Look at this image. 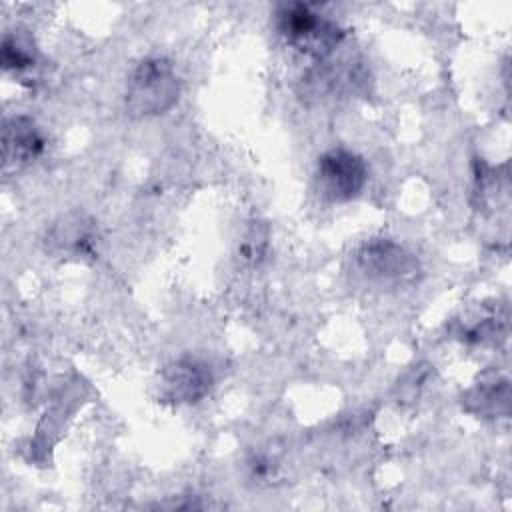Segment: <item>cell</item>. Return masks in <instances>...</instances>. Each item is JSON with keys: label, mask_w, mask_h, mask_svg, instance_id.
Segmentation results:
<instances>
[{"label": "cell", "mask_w": 512, "mask_h": 512, "mask_svg": "<svg viewBox=\"0 0 512 512\" xmlns=\"http://www.w3.org/2000/svg\"><path fill=\"white\" fill-rule=\"evenodd\" d=\"M180 98V78L164 56L142 58L126 80L124 108L132 118H150L168 112Z\"/></svg>", "instance_id": "6da1fadb"}, {"label": "cell", "mask_w": 512, "mask_h": 512, "mask_svg": "<svg viewBox=\"0 0 512 512\" xmlns=\"http://www.w3.org/2000/svg\"><path fill=\"white\" fill-rule=\"evenodd\" d=\"M276 28L292 48L316 60L328 58L344 38V30L314 4L290 2L276 10Z\"/></svg>", "instance_id": "7a4b0ae2"}, {"label": "cell", "mask_w": 512, "mask_h": 512, "mask_svg": "<svg viewBox=\"0 0 512 512\" xmlns=\"http://www.w3.org/2000/svg\"><path fill=\"white\" fill-rule=\"evenodd\" d=\"M368 182L364 158L348 148H330L320 154L314 172V184L322 200L332 204L350 202L360 196Z\"/></svg>", "instance_id": "3957f363"}, {"label": "cell", "mask_w": 512, "mask_h": 512, "mask_svg": "<svg viewBox=\"0 0 512 512\" xmlns=\"http://www.w3.org/2000/svg\"><path fill=\"white\" fill-rule=\"evenodd\" d=\"M354 264L368 282L384 286L408 282L418 272L416 256L386 238L364 242L354 254Z\"/></svg>", "instance_id": "277c9868"}, {"label": "cell", "mask_w": 512, "mask_h": 512, "mask_svg": "<svg viewBox=\"0 0 512 512\" xmlns=\"http://www.w3.org/2000/svg\"><path fill=\"white\" fill-rule=\"evenodd\" d=\"M214 374L210 366L198 358H178L164 366L158 380V392L164 402L184 406L200 402L212 388Z\"/></svg>", "instance_id": "5b68a950"}, {"label": "cell", "mask_w": 512, "mask_h": 512, "mask_svg": "<svg viewBox=\"0 0 512 512\" xmlns=\"http://www.w3.org/2000/svg\"><path fill=\"white\" fill-rule=\"evenodd\" d=\"M46 246L50 252L66 258H94L98 230L86 214L70 212L48 228Z\"/></svg>", "instance_id": "8992f818"}, {"label": "cell", "mask_w": 512, "mask_h": 512, "mask_svg": "<svg viewBox=\"0 0 512 512\" xmlns=\"http://www.w3.org/2000/svg\"><path fill=\"white\" fill-rule=\"evenodd\" d=\"M46 148L38 124L24 114L10 116L2 126V166L6 172L34 162Z\"/></svg>", "instance_id": "52a82bcc"}, {"label": "cell", "mask_w": 512, "mask_h": 512, "mask_svg": "<svg viewBox=\"0 0 512 512\" xmlns=\"http://www.w3.org/2000/svg\"><path fill=\"white\" fill-rule=\"evenodd\" d=\"M466 408L476 412V414H498L500 408L506 412L508 410V382L506 380H490V382H480L476 388H472L466 394L464 400Z\"/></svg>", "instance_id": "ba28073f"}, {"label": "cell", "mask_w": 512, "mask_h": 512, "mask_svg": "<svg viewBox=\"0 0 512 512\" xmlns=\"http://www.w3.org/2000/svg\"><path fill=\"white\" fill-rule=\"evenodd\" d=\"M0 62L6 72H24L36 66V50L26 36L6 34L2 40Z\"/></svg>", "instance_id": "9c48e42d"}, {"label": "cell", "mask_w": 512, "mask_h": 512, "mask_svg": "<svg viewBox=\"0 0 512 512\" xmlns=\"http://www.w3.org/2000/svg\"><path fill=\"white\" fill-rule=\"evenodd\" d=\"M268 226L264 222H252L238 244V258L248 266H258L268 250Z\"/></svg>", "instance_id": "30bf717a"}]
</instances>
